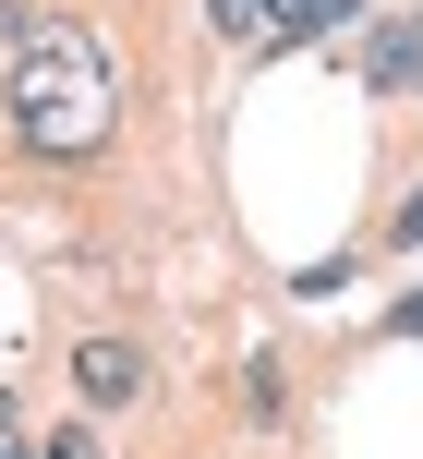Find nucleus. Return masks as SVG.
Listing matches in <instances>:
<instances>
[{"label":"nucleus","mask_w":423,"mask_h":459,"mask_svg":"<svg viewBox=\"0 0 423 459\" xmlns=\"http://www.w3.org/2000/svg\"><path fill=\"white\" fill-rule=\"evenodd\" d=\"M13 121H24V145H48V158H85V145L109 134V61H97L85 24H24Z\"/></svg>","instance_id":"f257e3e1"},{"label":"nucleus","mask_w":423,"mask_h":459,"mask_svg":"<svg viewBox=\"0 0 423 459\" xmlns=\"http://www.w3.org/2000/svg\"><path fill=\"white\" fill-rule=\"evenodd\" d=\"M73 387H85V399H134L145 387V351L134 339H85V351H73Z\"/></svg>","instance_id":"f03ea898"},{"label":"nucleus","mask_w":423,"mask_h":459,"mask_svg":"<svg viewBox=\"0 0 423 459\" xmlns=\"http://www.w3.org/2000/svg\"><path fill=\"white\" fill-rule=\"evenodd\" d=\"M376 85H423V13L411 24H376Z\"/></svg>","instance_id":"7ed1b4c3"},{"label":"nucleus","mask_w":423,"mask_h":459,"mask_svg":"<svg viewBox=\"0 0 423 459\" xmlns=\"http://www.w3.org/2000/svg\"><path fill=\"white\" fill-rule=\"evenodd\" d=\"M266 24L279 37H327V24H351V0H266Z\"/></svg>","instance_id":"20e7f679"},{"label":"nucleus","mask_w":423,"mask_h":459,"mask_svg":"<svg viewBox=\"0 0 423 459\" xmlns=\"http://www.w3.org/2000/svg\"><path fill=\"white\" fill-rule=\"evenodd\" d=\"M206 13H218V37H255V24H266V0H206Z\"/></svg>","instance_id":"39448f33"},{"label":"nucleus","mask_w":423,"mask_h":459,"mask_svg":"<svg viewBox=\"0 0 423 459\" xmlns=\"http://www.w3.org/2000/svg\"><path fill=\"white\" fill-rule=\"evenodd\" d=\"M400 242H423V194H411V206H400Z\"/></svg>","instance_id":"423d86ee"},{"label":"nucleus","mask_w":423,"mask_h":459,"mask_svg":"<svg viewBox=\"0 0 423 459\" xmlns=\"http://www.w3.org/2000/svg\"><path fill=\"white\" fill-rule=\"evenodd\" d=\"M48 459H97V436H61V447H48Z\"/></svg>","instance_id":"0eeeda50"},{"label":"nucleus","mask_w":423,"mask_h":459,"mask_svg":"<svg viewBox=\"0 0 423 459\" xmlns=\"http://www.w3.org/2000/svg\"><path fill=\"white\" fill-rule=\"evenodd\" d=\"M400 326H423V290H411V302H400Z\"/></svg>","instance_id":"6e6552de"},{"label":"nucleus","mask_w":423,"mask_h":459,"mask_svg":"<svg viewBox=\"0 0 423 459\" xmlns=\"http://www.w3.org/2000/svg\"><path fill=\"white\" fill-rule=\"evenodd\" d=\"M0 436H13V399H0Z\"/></svg>","instance_id":"1a4fd4ad"},{"label":"nucleus","mask_w":423,"mask_h":459,"mask_svg":"<svg viewBox=\"0 0 423 459\" xmlns=\"http://www.w3.org/2000/svg\"><path fill=\"white\" fill-rule=\"evenodd\" d=\"M0 459H24V447H13V436H0Z\"/></svg>","instance_id":"9d476101"}]
</instances>
